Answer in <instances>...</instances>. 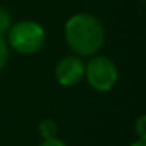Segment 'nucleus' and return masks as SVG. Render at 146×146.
<instances>
[{
	"instance_id": "8",
	"label": "nucleus",
	"mask_w": 146,
	"mask_h": 146,
	"mask_svg": "<svg viewBox=\"0 0 146 146\" xmlns=\"http://www.w3.org/2000/svg\"><path fill=\"white\" fill-rule=\"evenodd\" d=\"M10 47H8V42L5 39V36H0V71L3 69L8 64V60H10Z\"/></svg>"
},
{
	"instance_id": "10",
	"label": "nucleus",
	"mask_w": 146,
	"mask_h": 146,
	"mask_svg": "<svg viewBox=\"0 0 146 146\" xmlns=\"http://www.w3.org/2000/svg\"><path fill=\"white\" fill-rule=\"evenodd\" d=\"M129 146H146V140L137 138V140H133L132 143H129Z\"/></svg>"
},
{
	"instance_id": "7",
	"label": "nucleus",
	"mask_w": 146,
	"mask_h": 146,
	"mask_svg": "<svg viewBox=\"0 0 146 146\" xmlns=\"http://www.w3.org/2000/svg\"><path fill=\"white\" fill-rule=\"evenodd\" d=\"M133 132H135L137 138L146 140V115H140L133 121Z\"/></svg>"
},
{
	"instance_id": "6",
	"label": "nucleus",
	"mask_w": 146,
	"mask_h": 146,
	"mask_svg": "<svg viewBox=\"0 0 146 146\" xmlns=\"http://www.w3.org/2000/svg\"><path fill=\"white\" fill-rule=\"evenodd\" d=\"M11 25H13V17H11V13L7 10V8L0 7V36L7 35Z\"/></svg>"
},
{
	"instance_id": "1",
	"label": "nucleus",
	"mask_w": 146,
	"mask_h": 146,
	"mask_svg": "<svg viewBox=\"0 0 146 146\" xmlns=\"http://www.w3.org/2000/svg\"><path fill=\"white\" fill-rule=\"evenodd\" d=\"M63 35L71 54L82 58L99 54L107 39L102 21L91 13H76L69 16L64 22Z\"/></svg>"
},
{
	"instance_id": "2",
	"label": "nucleus",
	"mask_w": 146,
	"mask_h": 146,
	"mask_svg": "<svg viewBox=\"0 0 146 146\" xmlns=\"http://www.w3.org/2000/svg\"><path fill=\"white\" fill-rule=\"evenodd\" d=\"M10 50L19 55H35L42 50L47 41V32L42 24L32 19H24L13 22L8 33L5 35Z\"/></svg>"
},
{
	"instance_id": "3",
	"label": "nucleus",
	"mask_w": 146,
	"mask_h": 146,
	"mask_svg": "<svg viewBox=\"0 0 146 146\" xmlns=\"http://www.w3.org/2000/svg\"><path fill=\"white\" fill-rule=\"evenodd\" d=\"M85 80L94 91L108 93L119 80V69L110 57L96 54L85 61Z\"/></svg>"
},
{
	"instance_id": "5",
	"label": "nucleus",
	"mask_w": 146,
	"mask_h": 146,
	"mask_svg": "<svg viewBox=\"0 0 146 146\" xmlns=\"http://www.w3.org/2000/svg\"><path fill=\"white\" fill-rule=\"evenodd\" d=\"M58 130H60V127H58L57 121L52 119V118H44V119H41L38 124V132H39V135H41L42 140L57 138Z\"/></svg>"
},
{
	"instance_id": "4",
	"label": "nucleus",
	"mask_w": 146,
	"mask_h": 146,
	"mask_svg": "<svg viewBox=\"0 0 146 146\" xmlns=\"http://www.w3.org/2000/svg\"><path fill=\"white\" fill-rule=\"evenodd\" d=\"M54 77L58 85L64 88L79 85L85 79V60L74 54L64 55L55 64Z\"/></svg>"
},
{
	"instance_id": "9",
	"label": "nucleus",
	"mask_w": 146,
	"mask_h": 146,
	"mask_svg": "<svg viewBox=\"0 0 146 146\" xmlns=\"http://www.w3.org/2000/svg\"><path fill=\"white\" fill-rule=\"evenodd\" d=\"M39 146H68V145L61 138L57 137V138H50V140H42L39 143Z\"/></svg>"
}]
</instances>
